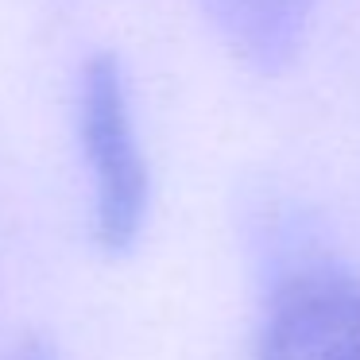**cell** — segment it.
Listing matches in <instances>:
<instances>
[{
    "label": "cell",
    "instance_id": "obj_3",
    "mask_svg": "<svg viewBox=\"0 0 360 360\" xmlns=\"http://www.w3.org/2000/svg\"><path fill=\"white\" fill-rule=\"evenodd\" d=\"M217 35L264 74L290 66L310 27L314 0H198Z\"/></svg>",
    "mask_w": 360,
    "mask_h": 360
},
{
    "label": "cell",
    "instance_id": "obj_1",
    "mask_svg": "<svg viewBox=\"0 0 360 360\" xmlns=\"http://www.w3.org/2000/svg\"><path fill=\"white\" fill-rule=\"evenodd\" d=\"M74 105L94 186V236L109 256H124L136 248L148 221L151 174L136 136L124 66L112 51H101L82 66Z\"/></svg>",
    "mask_w": 360,
    "mask_h": 360
},
{
    "label": "cell",
    "instance_id": "obj_2",
    "mask_svg": "<svg viewBox=\"0 0 360 360\" xmlns=\"http://www.w3.org/2000/svg\"><path fill=\"white\" fill-rule=\"evenodd\" d=\"M256 360H360V283L333 264H302L275 283Z\"/></svg>",
    "mask_w": 360,
    "mask_h": 360
},
{
    "label": "cell",
    "instance_id": "obj_4",
    "mask_svg": "<svg viewBox=\"0 0 360 360\" xmlns=\"http://www.w3.org/2000/svg\"><path fill=\"white\" fill-rule=\"evenodd\" d=\"M4 360H58V356H55V349H51L47 341H39V337H27V341H20Z\"/></svg>",
    "mask_w": 360,
    "mask_h": 360
}]
</instances>
